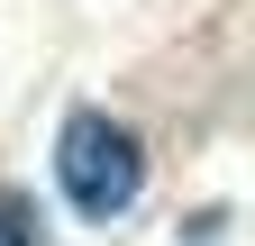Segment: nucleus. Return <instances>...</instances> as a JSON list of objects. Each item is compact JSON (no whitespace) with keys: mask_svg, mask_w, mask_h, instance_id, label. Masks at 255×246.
<instances>
[{"mask_svg":"<svg viewBox=\"0 0 255 246\" xmlns=\"http://www.w3.org/2000/svg\"><path fill=\"white\" fill-rule=\"evenodd\" d=\"M55 182H64V201L82 219L110 228V219H128L146 201V137L128 119H110V110H73L55 128Z\"/></svg>","mask_w":255,"mask_h":246,"instance_id":"1","label":"nucleus"},{"mask_svg":"<svg viewBox=\"0 0 255 246\" xmlns=\"http://www.w3.org/2000/svg\"><path fill=\"white\" fill-rule=\"evenodd\" d=\"M0 246H46V228L27 219V201H18V192H0Z\"/></svg>","mask_w":255,"mask_h":246,"instance_id":"2","label":"nucleus"}]
</instances>
